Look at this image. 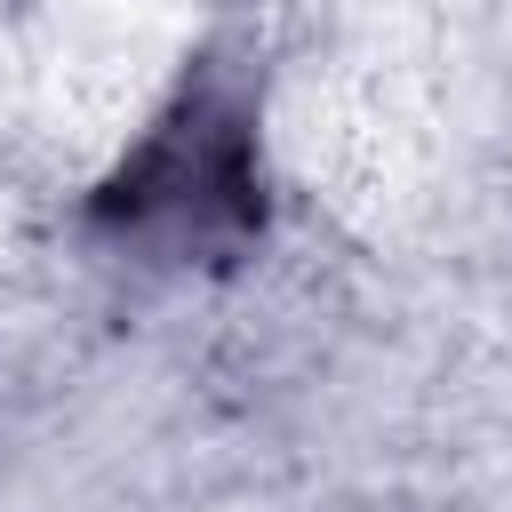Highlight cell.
Segmentation results:
<instances>
[{
  "label": "cell",
  "mask_w": 512,
  "mask_h": 512,
  "mask_svg": "<svg viewBox=\"0 0 512 512\" xmlns=\"http://www.w3.org/2000/svg\"><path fill=\"white\" fill-rule=\"evenodd\" d=\"M96 232L160 264H224L264 232V160L256 120L216 80L184 88L96 184Z\"/></svg>",
  "instance_id": "1"
}]
</instances>
